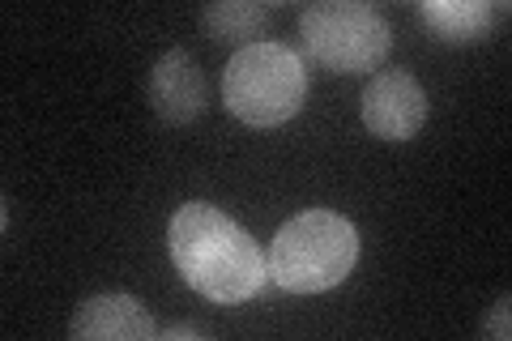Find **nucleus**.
<instances>
[{"instance_id":"obj_4","label":"nucleus","mask_w":512,"mask_h":341,"mask_svg":"<svg viewBox=\"0 0 512 341\" xmlns=\"http://www.w3.org/2000/svg\"><path fill=\"white\" fill-rule=\"evenodd\" d=\"M299 35L320 69L329 73H367L389 56V22L363 0H316L299 13Z\"/></svg>"},{"instance_id":"obj_3","label":"nucleus","mask_w":512,"mask_h":341,"mask_svg":"<svg viewBox=\"0 0 512 341\" xmlns=\"http://www.w3.org/2000/svg\"><path fill=\"white\" fill-rule=\"evenodd\" d=\"M308 99V69L286 43H248L222 69V103L252 128H278Z\"/></svg>"},{"instance_id":"obj_7","label":"nucleus","mask_w":512,"mask_h":341,"mask_svg":"<svg viewBox=\"0 0 512 341\" xmlns=\"http://www.w3.org/2000/svg\"><path fill=\"white\" fill-rule=\"evenodd\" d=\"M73 341H146L158 337L150 312L133 295H94L86 303H77V312L69 320Z\"/></svg>"},{"instance_id":"obj_5","label":"nucleus","mask_w":512,"mask_h":341,"mask_svg":"<svg viewBox=\"0 0 512 341\" xmlns=\"http://www.w3.org/2000/svg\"><path fill=\"white\" fill-rule=\"evenodd\" d=\"M427 90L406 69H384L363 90V128L380 141H410L427 124Z\"/></svg>"},{"instance_id":"obj_10","label":"nucleus","mask_w":512,"mask_h":341,"mask_svg":"<svg viewBox=\"0 0 512 341\" xmlns=\"http://www.w3.org/2000/svg\"><path fill=\"white\" fill-rule=\"evenodd\" d=\"M508 295H500V299H495L491 303V312H487V324H483V333L487 337H495V341H508L512 337V324H508Z\"/></svg>"},{"instance_id":"obj_8","label":"nucleus","mask_w":512,"mask_h":341,"mask_svg":"<svg viewBox=\"0 0 512 341\" xmlns=\"http://www.w3.org/2000/svg\"><path fill=\"white\" fill-rule=\"evenodd\" d=\"M500 13L504 5H487V0H423L419 5L423 26L444 43H470L487 35Z\"/></svg>"},{"instance_id":"obj_2","label":"nucleus","mask_w":512,"mask_h":341,"mask_svg":"<svg viewBox=\"0 0 512 341\" xmlns=\"http://www.w3.org/2000/svg\"><path fill=\"white\" fill-rule=\"evenodd\" d=\"M269 278L291 295H320L350 278L359 265V231L355 222L333 209H308L278 226L269 243Z\"/></svg>"},{"instance_id":"obj_9","label":"nucleus","mask_w":512,"mask_h":341,"mask_svg":"<svg viewBox=\"0 0 512 341\" xmlns=\"http://www.w3.org/2000/svg\"><path fill=\"white\" fill-rule=\"evenodd\" d=\"M269 5H261V0H214V5L201 9V26L205 35L218 39V43H261V35L269 30Z\"/></svg>"},{"instance_id":"obj_1","label":"nucleus","mask_w":512,"mask_h":341,"mask_svg":"<svg viewBox=\"0 0 512 341\" xmlns=\"http://www.w3.org/2000/svg\"><path fill=\"white\" fill-rule=\"evenodd\" d=\"M171 261L197 295L214 303H244L269 278L256 239L210 201H188L171 218Z\"/></svg>"},{"instance_id":"obj_11","label":"nucleus","mask_w":512,"mask_h":341,"mask_svg":"<svg viewBox=\"0 0 512 341\" xmlns=\"http://www.w3.org/2000/svg\"><path fill=\"white\" fill-rule=\"evenodd\" d=\"M158 337H167V341H197L201 333L188 329V324H171V329H158Z\"/></svg>"},{"instance_id":"obj_6","label":"nucleus","mask_w":512,"mask_h":341,"mask_svg":"<svg viewBox=\"0 0 512 341\" xmlns=\"http://www.w3.org/2000/svg\"><path fill=\"white\" fill-rule=\"evenodd\" d=\"M150 111L163 124H192L205 111V73L192 52L171 47L154 60L150 81H146Z\"/></svg>"}]
</instances>
